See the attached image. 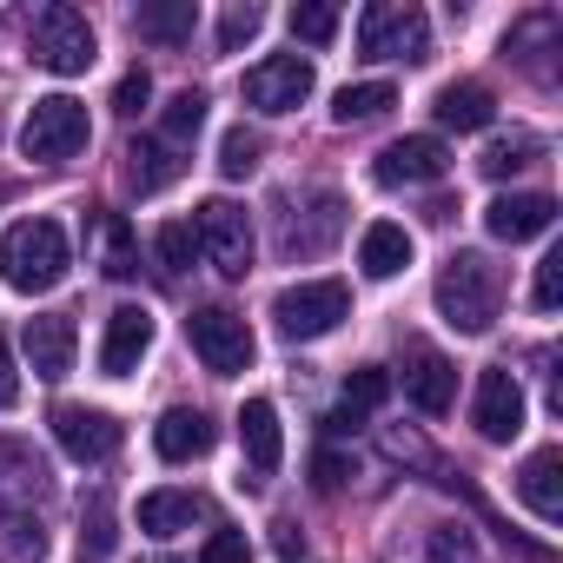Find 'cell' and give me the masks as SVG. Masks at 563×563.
<instances>
[{
	"instance_id": "obj_1",
	"label": "cell",
	"mask_w": 563,
	"mask_h": 563,
	"mask_svg": "<svg viewBox=\"0 0 563 563\" xmlns=\"http://www.w3.org/2000/svg\"><path fill=\"white\" fill-rule=\"evenodd\" d=\"M47 504L54 477L27 444H0V556L8 563H41L47 550Z\"/></svg>"
},
{
	"instance_id": "obj_2",
	"label": "cell",
	"mask_w": 563,
	"mask_h": 563,
	"mask_svg": "<svg viewBox=\"0 0 563 563\" xmlns=\"http://www.w3.org/2000/svg\"><path fill=\"white\" fill-rule=\"evenodd\" d=\"M504 306V278L484 252H451V265L438 272V312L451 332H490Z\"/></svg>"
},
{
	"instance_id": "obj_3",
	"label": "cell",
	"mask_w": 563,
	"mask_h": 563,
	"mask_svg": "<svg viewBox=\"0 0 563 563\" xmlns=\"http://www.w3.org/2000/svg\"><path fill=\"white\" fill-rule=\"evenodd\" d=\"M0 278L14 292H54L67 278V232L60 219H21L0 232Z\"/></svg>"
},
{
	"instance_id": "obj_4",
	"label": "cell",
	"mask_w": 563,
	"mask_h": 563,
	"mask_svg": "<svg viewBox=\"0 0 563 563\" xmlns=\"http://www.w3.org/2000/svg\"><path fill=\"white\" fill-rule=\"evenodd\" d=\"M358 54L365 60H424L431 54V21L411 0H372L358 14Z\"/></svg>"
},
{
	"instance_id": "obj_5",
	"label": "cell",
	"mask_w": 563,
	"mask_h": 563,
	"mask_svg": "<svg viewBox=\"0 0 563 563\" xmlns=\"http://www.w3.org/2000/svg\"><path fill=\"white\" fill-rule=\"evenodd\" d=\"M87 140H93V126H87V107H80L74 93H47V100H34V113H27V126H21V153L41 159V166L74 159Z\"/></svg>"
},
{
	"instance_id": "obj_6",
	"label": "cell",
	"mask_w": 563,
	"mask_h": 563,
	"mask_svg": "<svg viewBox=\"0 0 563 563\" xmlns=\"http://www.w3.org/2000/svg\"><path fill=\"white\" fill-rule=\"evenodd\" d=\"M345 312H352L345 278H299V286H286L272 299V319H278L286 339H325Z\"/></svg>"
},
{
	"instance_id": "obj_7",
	"label": "cell",
	"mask_w": 563,
	"mask_h": 563,
	"mask_svg": "<svg viewBox=\"0 0 563 563\" xmlns=\"http://www.w3.org/2000/svg\"><path fill=\"white\" fill-rule=\"evenodd\" d=\"M192 239H199V252L212 258L219 278H245V272H252V219H245V206L206 199V206L192 212Z\"/></svg>"
},
{
	"instance_id": "obj_8",
	"label": "cell",
	"mask_w": 563,
	"mask_h": 563,
	"mask_svg": "<svg viewBox=\"0 0 563 563\" xmlns=\"http://www.w3.org/2000/svg\"><path fill=\"white\" fill-rule=\"evenodd\" d=\"M93 54H100V47H93V27H87L80 8L54 0V8L34 14V60H41L47 74H87Z\"/></svg>"
},
{
	"instance_id": "obj_9",
	"label": "cell",
	"mask_w": 563,
	"mask_h": 563,
	"mask_svg": "<svg viewBox=\"0 0 563 563\" xmlns=\"http://www.w3.org/2000/svg\"><path fill=\"white\" fill-rule=\"evenodd\" d=\"M186 339H192V352H199V365H206L212 378H232V372L252 365V332H245V319L225 312V306H199V312L186 319Z\"/></svg>"
},
{
	"instance_id": "obj_10",
	"label": "cell",
	"mask_w": 563,
	"mask_h": 563,
	"mask_svg": "<svg viewBox=\"0 0 563 563\" xmlns=\"http://www.w3.org/2000/svg\"><path fill=\"white\" fill-rule=\"evenodd\" d=\"M471 424H477V438H490V444H510V438L523 431V385H517L510 365H484V372H477Z\"/></svg>"
},
{
	"instance_id": "obj_11",
	"label": "cell",
	"mask_w": 563,
	"mask_h": 563,
	"mask_svg": "<svg viewBox=\"0 0 563 563\" xmlns=\"http://www.w3.org/2000/svg\"><path fill=\"white\" fill-rule=\"evenodd\" d=\"M306 100H312V60H299V54H272L245 74V107H258V113H292Z\"/></svg>"
},
{
	"instance_id": "obj_12",
	"label": "cell",
	"mask_w": 563,
	"mask_h": 563,
	"mask_svg": "<svg viewBox=\"0 0 563 563\" xmlns=\"http://www.w3.org/2000/svg\"><path fill=\"white\" fill-rule=\"evenodd\" d=\"M444 140H431V133H405V140H391L385 153H378V166H372V179L378 186H431V179H444Z\"/></svg>"
},
{
	"instance_id": "obj_13",
	"label": "cell",
	"mask_w": 563,
	"mask_h": 563,
	"mask_svg": "<svg viewBox=\"0 0 563 563\" xmlns=\"http://www.w3.org/2000/svg\"><path fill=\"white\" fill-rule=\"evenodd\" d=\"M54 438H60V451L74 464H107L120 451V424L107 411H93V405H60L54 411Z\"/></svg>"
},
{
	"instance_id": "obj_14",
	"label": "cell",
	"mask_w": 563,
	"mask_h": 563,
	"mask_svg": "<svg viewBox=\"0 0 563 563\" xmlns=\"http://www.w3.org/2000/svg\"><path fill=\"white\" fill-rule=\"evenodd\" d=\"M405 398L424 411V418H444L451 398H457V365L431 345H405Z\"/></svg>"
},
{
	"instance_id": "obj_15",
	"label": "cell",
	"mask_w": 563,
	"mask_h": 563,
	"mask_svg": "<svg viewBox=\"0 0 563 563\" xmlns=\"http://www.w3.org/2000/svg\"><path fill=\"white\" fill-rule=\"evenodd\" d=\"M239 451H245V484H265L272 471H278V457H286V431H278V411H272V398H245V411H239Z\"/></svg>"
},
{
	"instance_id": "obj_16",
	"label": "cell",
	"mask_w": 563,
	"mask_h": 563,
	"mask_svg": "<svg viewBox=\"0 0 563 563\" xmlns=\"http://www.w3.org/2000/svg\"><path fill=\"white\" fill-rule=\"evenodd\" d=\"M21 345H27L34 378L60 385V378L74 372V319H67V312H41V319H27V325H21Z\"/></svg>"
},
{
	"instance_id": "obj_17",
	"label": "cell",
	"mask_w": 563,
	"mask_h": 563,
	"mask_svg": "<svg viewBox=\"0 0 563 563\" xmlns=\"http://www.w3.org/2000/svg\"><path fill=\"white\" fill-rule=\"evenodd\" d=\"M550 219H556V199H550V192H504V199H490V206H484L490 239H510V245H523V239L550 232Z\"/></svg>"
},
{
	"instance_id": "obj_18",
	"label": "cell",
	"mask_w": 563,
	"mask_h": 563,
	"mask_svg": "<svg viewBox=\"0 0 563 563\" xmlns=\"http://www.w3.org/2000/svg\"><path fill=\"white\" fill-rule=\"evenodd\" d=\"M146 345H153V312H146V306H120V312L107 319L100 372H107V378H126V372L146 358Z\"/></svg>"
},
{
	"instance_id": "obj_19",
	"label": "cell",
	"mask_w": 563,
	"mask_h": 563,
	"mask_svg": "<svg viewBox=\"0 0 563 563\" xmlns=\"http://www.w3.org/2000/svg\"><path fill=\"white\" fill-rule=\"evenodd\" d=\"M212 418L206 411H192V405H173L159 424H153V444H159V457L166 464H192V457H206L212 451Z\"/></svg>"
},
{
	"instance_id": "obj_20",
	"label": "cell",
	"mask_w": 563,
	"mask_h": 563,
	"mask_svg": "<svg viewBox=\"0 0 563 563\" xmlns=\"http://www.w3.org/2000/svg\"><path fill=\"white\" fill-rule=\"evenodd\" d=\"M517 497H523L543 523H556V517H563V451H537V457L517 471Z\"/></svg>"
},
{
	"instance_id": "obj_21",
	"label": "cell",
	"mask_w": 563,
	"mask_h": 563,
	"mask_svg": "<svg viewBox=\"0 0 563 563\" xmlns=\"http://www.w3.org/2000/svg\"><path fill=\"white\" fill-rule=\"evenodd\" d=\"M438 126H457V133H477V126H490V113H497V100H490V87L484 80H451L444 93H438Z\"/></svg>"
},
{
	"instance_id": "obj_22",
	"label": "cell",
	"mask_w": 563,
	"mask_h": 563,
	"mask_svg": "<svg viewBox=\"0 0 563 563\" xmlns=\"http://www.w3.org/2000/svg\"><path fill=\"white\" fill-rule=\"evenodd\" d=\"M339 225H345V206H339L332 192H319L312 219H306V225H292V219H286V232H278V245H286V258H312V252H325V245L339 239Z\"/></svg>"
},
{
	"instance_id": "obj_23",
	"label": "cell",
	"mask_w": 563,
	"mask_h": 563,
	"mask_svg": "<svg viewBox=\"0 0 563 563\" xmlns=\"http://www.w3.org/2000/svg\"><path fill=\"white\" fill-rule=\"evenodd\" d=\"M358 265H365V278H398V272L411 265V232L391 225V219H378V225L358 239Z\"/></svg>"
},
{
	"instance_id": "obj_24",
	"label": "cell",
	"mask_w": 563,
	"mask_h": 563,
	"mask_svg": "<svg viewBox=\"0 0 563 563\" xmlns=\"http://www.w3.org/2000/svg\"><path fill=\"white\" fill-rule=\"evenodd\" d=\"M199 517H206V497H192V490H153V497H140V530H153V537H179Z\"/></svg>"
},
{
	"instance_id": "obj_25",
	"label": "cell",
	"mask_w": 563,
	"mask_h": 563,
	"mask_svg": "<svg viewBox=\"0 0 563 563\" xmlns=\"http://www.w3.org/2000/svg\"><path fill=\"white\" fill-rule=\"evenodd\" d=\"M179 146H166V140H133L126 146V186L133 192H159V186H173L179 179V159H173Z\"/></svg>"
},
{
	"instance_id": "obj_26",
	"label": "cell",
	"mask_w": 563,
	"mask_h": 563,
	"mask_svg": "<svg viewBox=\"0 0 563 563\" xmlns=\"http://www.w3.org/2000/svg\"><path fill=\"white\" fill-rule=\"evenodd\" d=\"M100 272L107 278H133L140 272V245H133L126 212H100Z\"/></svg>"
},
{
	"instance_id": "obj_27",
	"label": "cell",
	"mask_w": 563,
	"mask_h": 563,
	"mask_svg": "<svg viewBox=\"0 0 563 563\" xmlns=\"http://www.w3.org/2000/svg\"><path fill=\"white\" fill-rule=\"evenodd\" d=\"M140 34L159 47H186L192 41V0H159V8H140Z\"/></svg>"
},
{
	"instance_id": "obj_28",
	"label": "cell",
	"mask_w": 563,
	"mask_h": 563,
	"mask_svg": "<svg viewBox=\"0 0 563 563\" xmlns=\"http://www.w3.org/2000/svg\"><path fill=\"white\" fill-rule=\"evenodd\" d=\"M398 107V93H391V80H365V87H345L339 93V126H365V120H378V113H391Z\"/></svg>"
},
{
	"instance_id": "obj_29",
	"label": "cell",
	"mask_w": 563,
	"mask_h": 563,
	"mask_svg": "<svg viewBox=\"0 0 563 563\" xmlns=\"http://www.w3.org/2000/svg\"><path fill=\"white\" fill-rule=\"evenodd\" d=\"M107 556H113V504L107 490H93L80 510V563H107Z\"/></svg>"
},
{
	"instance_id": "obj_30",
	"label": "cell",
	"mask_w": 563,
	"mask_h": 563,
	"mask_svg": "<svg viewBox=\"0 0 563 563\" xmlns=\"http://www.w3.org/2000/svg\"><path fill=\"white\" fill-rule=\"evenodd\" d=\"M537 153H543V140H537V133H510V140H490L477 166H484L490 179H510V173H523V166H537Z\"/></svg>"
},
{
	"instance_id": "obj_31",
	"label": "cell",
	"mask_w": 563,
	"mask_h": 563,
	"mask_svg": "<svg viewBox=\"0 0 563 563\" xmlns=\"http://www.w3.org/2000/svg\"><path fill=\"white\" fill-rule=\"evenodd\" d=\"M199 126H206V93H192V87H186V93H173V100H166V113H159V140H166V146H186Z\"/></svg>"
},
{
	"instance_id": "obj_32",
	"label": "cell",
	"mask_w": 563,
	"mask_h": 563,
	"mask_svg": "<svg viewBox=\"0 0 563 563\" xmlns=\"http://www.w3.org/2000/svg\"><path fill=\"white\" fill-rule=\"evenodd\" d=\"M258 153H265V140H258L252 126H232V133L219 140V173H225V179H245V173H258Z\"/></svg>"
},
{
	"instance_id": "obj_33",
	"label": "cell",
	"mask_w": 563,
	"mask_h": 563,
	"mask_svg": "<svg viewBox=\"0 0 563 563\" xmlns=\"http://www.w3.org/2000/svg\"><path fill=\"white\" fill-rule=\"evenodd\" d=\"M192 252H199V239H192V225H186V219L153 232V258H159V272H166V278H179V272L192 265Z\"/></svg>"
},
{
	"instance_id": "obj_34",
	"label": "cell",
	"mask_w": 563,
	"mask_h": 563,
	"mask_svg": "<svg viewBox=\"0 0 563 563\" xmlns=\"http://www.w3.org/2000/svg\"><path fill=\"white\" fill-rule=\"evenodd\" d=\"M385 391H391V372H378V365H358L352 378H345V411H378L385 405Z\"/></svg>"
},
{
	"instance_id": "obj_35",
	"label": "cell",
	"mask_w": 563,
	"mask_h": 563,
	"mask_svg": "<svg viewBox=\"0 0 563 563\" xmlns=\"http://www.w3.org/2000/svg\"><path fill=\"white\" fill-rule=\"evenodd\" d=\"M292 34L306 47H325L339 34V8H332V0H306V8H292Z\"/></svg>"
},
{
	"instance_id": "obj_36",
	"label": "cell",
	"mask_w": 563,
	"mask_h": 563,
	"mask_svg": "<svg viewBox=\"0 0 563 563\" xmlns=\"http://www.w3.org/2000/svg\"><path fill=\"white\" fill-rule=\"evenodd\" d=\"M258 27H265V8H252V0H245V8H225V21H219V47L232 54V47H245Z\"/></svg>"
},
{
	"instance_id": "obj_37",
	"label": "cell",
	"mask_w": 563,
	"mask_h": 563,
	"mask_svg": "<svg viewBox=\"0 0 563 563\" xmlns=\"http://www.w3.org/2000/svg\"><path fill=\"white\" fill-rule=\"evenodd\" d=\"M345 477H358V464H352L345 451H319V457H312V490L332 497V490H345Z\"/></svg>"
},
{
	"instance_id": "obj_38",
	"label": "cell",
	"mask_w": 563,
	"mask_h": 563,
	"mask_svg": "<svg viewBox=\"0 0 563 563\" xmlns=\"http://www.w3.org/2000/svg\"><path fill=\"white\" fill-rule=\"evenodd\" d=\"M252 550H245V530H232V523H219L212 537H206V550H199V563H245Z\"/></svg>"
},
{
	"instance_id": "obj_39",
	"label": "cell",
	"mask_w": 563,
	"mask_h": 563,
	"mask_svg": "<svg viewBox=\"0 0 563 563\" xmlns=\"http://www.w3.org/2000/svg\"><path fill=\"white\" fill-rule=\"evenodd\" d=\"M146 100H153V74H146V67H133V74L113 87V113H126V120H133Z\"/></svg>"
},
{
	"instance_id": "obj_40",
	"label": "cell",
	"mask_w": 563,
	"mask_h": 563,
	"mask_svg": "<svg viewBox=\"0 0 563 563\" xmlns=\"http://www.w3.org/2000/svg\"><path fill=\"white\" fill-rule=\"evenodd\" d=\"M537 312H556V299H563V252H550L543 265H537Z\"/></svg>"
},
{
	"instance_id": "obj_41",
	"label": "cell",
	"mask_w": 563,
	"mask_h": 563,
	"mask_svg": "<svg viewBox=\"0 0 563 563\" xmlns=\"http://www.w3.org/2000/svg\"><path fill=\"white\" fill-rule=\"evenodd\" d=\"M21 398V378H14V358H8V345H0V411H8Z\"/></svg>"
},
{
	"instance_id": "obj_42",
	"label": "cell",
	"mask_w": 563,
	"mask_h": 563,
	"mask_svg": "<svg viewBox=\"0 0 563 563\" xmlns=\"http://www.w3.org/2000/svg\"><path fill=\"white\" fill-rule=\"evenodd\" d=\"M325 431H332V438H345V431H358V411H345V405H339V411H325Z\"/></svg>"
}]
</instances>
